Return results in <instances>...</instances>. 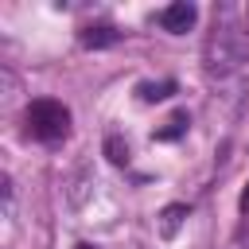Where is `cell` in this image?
Instances as JSON below:
<instances>
[{"label": "cell", "mask_w": 249, "mask_h": 249, "mask_svg": "<svg viewBox=\"0 0 249 249\" xmlns=\"http://www.w3.org/2000/svg\"><path fill=\"white\" fill-rule=\"evenodd\" d=\"M105 156H109V163L121 167V163H128V144H124L121 136H109V140H105Z\"/></svg>", "instance_id": "obj_8"}, {"label": "cell", "mask_w": 249, "mask_h": 249, "mask_svg": "<svg viewBox=\"0 0 249 249\" xmlns=\"http://www.w3.org/2000/svg\"><path fill=\"white\" fill-rule=\"evenodd\" d=\"M187 124H191V117L187 113H175V117L163 121V128H156V140H179L187 132Z\"/></svg>", "instance_id": "obj_7"}, {"label": "cell", "mask_w": 249, "mask_h": 249, "mask_svg": "<svg viewBox=\"0 0 249 249\" xmlns=\"http://www.w3.org/2000/svg\"><path fill=\"white\" fill-rule=\"evenodd\" d=\"M74 249H93V245H86V241H82V245H74Z\"/></svg>", "instance_id": "obj_10"}, {"label": "cell", "mask_w": 249, "mask_h": 249, "mask_svg": "<svg viewBox=\"0 0 249 249\" xmlns=\"http://www.w3.org/2000/svg\"><path fill=\"white\" fill-rule=\"evenodd\" d=\"M187 214H191V210H187L183 202H171V206H163V210H160V237H163V241H171V237L183 230Z\"/></svg>", "instance_id": "obj_4"}, {"label": "cell", "mask_w": 249, "mask_h": 249, "mask_svg": "<svg viewBox=\"0 0 249 249\" xmlns=\"http://www.w3.org/2000/svg\"><path fill=\"white\" fill-rule=\"evenodd\" d=\"M78 39H82V47H93V51H97V47H113V43L121 39V31L109 27V23H89V27H82Z\"/></svg>", "instance_id": "obj_5"}, {"label": "cell", "mask_w": 249, "mask_h": 249, "mask_svg": "<svg viewBox=\"0 0 249 249\" xmlns=\"http://www.w3.org/2000/svg\"><path fill=\"white\" fill-rule=\"evenodd\" d=\"M136 93H140V101H163V97H171L175 93V82H140L136 86Z\"/></svg>", "instance_id": "obj_6"}, {"label": "cell", "mask_w": 249, "mask_h": 249, "mask_svg": "<svg viewBox=\"0 0 249 249\" xmlns=\"http://www.w3.org/2000/svg\"><path fill=\"white\" fill-rule=\"evenodd\" d=\"M241 214H249V183H245V191H241Z\"/></svg>", "instance_id": "obj_9"}, {"label": "cell", "mask_w": 249, "mask_h": 249, "mask_svg": "<svg viewBox=\"0 0 249 249\" xmlns=\"http://www.w3.org/2000/svg\"><path fill=\"white\" fill-rule=\"evenodd\" d=\"M206 70L210 74H230L249 58V31H241L237 23H218L206 39Z\"/></svg>", "instance_id": "obj_1"}, {"label": "cell", "mask_w": 249, "mask_h": 249, "mask_svg": "<svg viewBox=\"0 0 249 249\" xmlns=\"http://www.w3.org/2000/svg\"><path fill=\"white\" fill-rule=\"evenodd\" d=\"M27 128H31V136H39V140H58V136H66V128H70V109H66L62 101L39 97V101L27 105Z\"/></svg>", "instance_id": "obj_2"}, {"label": "cell", "mask_w": 249, "mask_h": 249, "mask_svg": "<svg viewBox=\"0 0 249 249\" xmlns=\"http://www.w3.org/2000/svg\"><path fill=\"white\" fill-rule=\"evenodd\" d=\"M195 19H198V8H195L191 0H175V4H167V8L160 12V27H163V31H171V35L191 31V27H195Z\"/></svg>", "instance_id": "obj_3"}]
</instances>
